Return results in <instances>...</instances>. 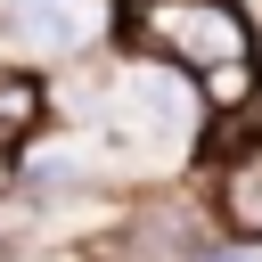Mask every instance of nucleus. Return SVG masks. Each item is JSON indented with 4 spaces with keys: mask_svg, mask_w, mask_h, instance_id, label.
I'll use <instances>...</instances> for the list:
<instances>
[{
    "mask_svg": "<svg viewBox=\"0 0 262 262\" xmlns=\"http://www.w3.org/2000/svg\"><path fill=\"white\" fill-rule=\"evenodd\" d=\"M74 115H82L90 147L106 156V172H131V180H164V172L196 164L205 131H213L196 82L172 74V66H156V57H131V49H115L106 66L98 57L82 66Z\"/></svg>",
    "mask_w": 262,
    "mask_h": 262,
    "instance_id": "f257e3e1",
    "label": "nucleus"
},
{
    "mask_svg": "<svg viewBox=\"0 0 262 262\" xmlns=\"http://www.w3.org/2000/svg\"><path fill=\"white\" fill-rule=\"evenodd\" d=\"M115 49L188 74L213 123L262 106V25L246 0H115Z\"/></svg>",
    "mask_w": 262,
    "mask_h": 262,
    "instance_id": "f03ea898",
    "label": "nucleus"
},
{
    "mask_svg": "<svg viewBox=\"0 0 262 262\" xmlns=\"http://www.w3.org/2000/svg\"><path fill=\"white\" fill-rule=\"evenodd\" d=\"M0 49L16 66H90L115 49V0H0Z\"/></svg>",
    "mask_w": 262,
    "mask_h": 262,
    "instance_id": "7ed1b4c3",
    "label": "nucleus"
},
{
    "mask_svg": "<svg viewBox=\"0 0 262 262\" xmlns=\"http://www.w3.org/2000/svg\"><path fill=\"white\" fill-rule=\"evenodd\" d=\"M221 246L205 196L188 188H147L131 205H115V229H106V254L115 262H205Z\"/></svg>",
    "mask_w": 262,
    "mask_h": 262,
    "instance_id": "20e7f679",
    "label": "nucleus"
},
{
    "mask_svg": "<svg viewBox=\"0 0 262 262\" xmlns=\"http://www.w3.org/2000/svg\"><path fill=\"white\" fill-rule=\"evenodd\" d=\"M205 213L229 246H262V131L213 123L205 131Z\"/></svg>",
    "mask_w": 262,
    "mask_h": 262,
    "instance_id": "39448f33",
    "label": "nucleus"
},
{
    "mask_svg": "<svg viewBox=\"0 0 262 262\" xmlns=\"http://www.w3.org/2000/svg\"><path fill=\"white\" fill-rule=\"evenodd\" d=\"M205 262H262V246H229V237H221V246H213Z\"/></svg>",
    "mask_w": 262,
    "mask_h": 262,
    "instance_id": "423d86ee",
    "label": "nucleus"
}]
</instances>
